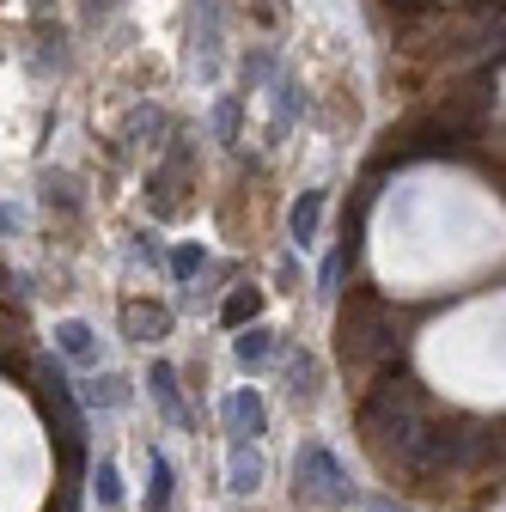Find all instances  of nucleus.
<instances>
[{
	"mask_svg": "<svg viewBox=\"0 0 506 512\" xmlns=\"http://www.w3.org/2000/svg\"><path fill=\"white\" fill-rule=\"evenodd\" d=\"M92 482H98V500H104V506H116V500H122V476H116V464H110V458L98 464V476H92Z\"/></svg>",
	"mask_w": 506,
	"mask_h": 512,
	"instance_id": "ddd939ff",
	"label": "nucleus"
},
{
	"mask_svg": "<svg viewBox=\"0 0 506 512\" xmlns=\"http://www.w3.org/2000/svg\"><path fill=\"white\" fill-rule=\"evenodd\" d=\"M391 354H397V324H391L385 299L354 293L348 311H342V360L348 366H378V360H391Z\"/></svg>",
	"mask_w": 506,
	"mask_h": 512,
	"instance_id": "f257e3e1",
	"label": "nucleus"
},
{
	"mask_svg": "<svg viewBox=\"0 0 506 512\" xmlns=\"http://www.w3.org/2000/svg\"><path fill=\"white\" fill-rule=\"evenodd\" d=\"M257 311H263V293H257V287H238V293L220 305V317H226L232 330H250V324H257Z\"/></svg>",
	"mask_w": 506,
	"mask_h": 512,
	"instance_id": "9d476101",
	"label": "nucleus"
},
{
	"mask_svg": "<svg viewBox=\"0 0 506 512\" xmlns=\"http://www.w3.org/2000/svg\"><path fill=\"white\" fill-rule=\"evenodd\" d=\"M397 13H427V7H439V0H391Z\"/></svg>",
	"mask_w": 506,
	"mask_h": 512,
	"instance_id": "a211bd4d",
	"label": "nucleus"
},
{
	"mask_svg": "<svg viewBox=\"0 0 506 512\" xmlns=\"http://www.w3.org/2000/svg\"><path fill=\"white\" fill-rule=\"evenodd\" d=\"M43 196L61 202V208H80V196H74V183H68V177H43Z\"/></svg>",
	"mask_w": 506,
	"mask_h": 512,
	"instance_id": "4468645a",
	"label": "nucleus"
},
{
	"mask_svg": "<svg viewBox=\"0 0 506 512\" xmlns=\"http://www.w3.org/2000/svg\"><path fill=\"white\" fill-rule=\"evenodd\" d=\"M86 397H92V403H110V409H116V403L129 397V391H122V378H98V384H92Z\"/></svg>",
	"mask_w": 506,
	"mask_h": 512,
	"instance_id": "dca6fc26",
	"label": "nucleus"
},
{
	"mask_svg": "<svg viewBox=\"0 0 506 512\" xmlns=\"http://www.w3.org/2000/svg\"><path fill=\"white\" fill-rule=\"evenodd\" d=\"M226 433H232V445H250L257 433H269V409H263V397H257V391L226 397Z\"/></svg>",
	"mask_w": 506,
	"mask_h": 512,
	"instance_id": "7ed1b4c3",
	"label": "nucleus"
},
{
	"mask_svg": "<svg viewBox=\"0 0 506 512\" xmlns=\"http://www.w3.org/2000/svg\"><path fill=\"white\" fill-rule=\"evenodd\" d=\"M226 476H232V494H257V488H263V458L250 452V445H232Z\"/></svg>",
	"mask_w": 506,
	"mask_h": 512,
	"instance_id": "0eeeda50",
	"label": "nucleus"
},
{
	"mask_svg": "<svg viewBox=\"0 0 506 512\" xmlns=\"http://www.w3.org/2000/svg\"><path fill=\"white\" fill-rule=\"evenodd\" d=\"M55 348L68 354V360H80V366H92V360H98V336H92V324H80V317L55 324Z\"/></svg>",
	"mask_w": 506,
	"mask_h": 512,
	"instance_id": "423d86ee",
	"label": "nucleus"
},
{
	"mask_svg": "<svg viewBox=\"0 0 506 512\" xmlns=\"http://www.w3.org/2000/svg\"><path fill=\"white\" fill-rule=\"evenodd\" d=\"M165 330H171V311L165 305H147V299L122 305V336H129V342H159Z\"/></svg>",
	"mask_w": 506,
	"mask_h": 512,
	"instance_id": "20e7f679",
	"label": "nucleus"
},
{
	"mask_svg": "<svg viewBox=\"0 0 506 512\" xmlns=\"http://www.w3.org/2000/svg\"><path fill=\"white\" fill-rule=\"evenodd\" d=\"M196 269H202V250H196V244H183V250L171 256V275H177V281H189Z\"/></svg>",
	"mask_w": 506,
	"mask_h": 512,
	"instance_id": "2eb2a0df",
	"label": "nucleus"
},
{
	"mask_svg": "<svg viewBox=\"0 0 506 512\" xmlns=\"http://www.w3.org/2000/svg\"><path fill=\"white\" fill-rule=\"evenodd\" d=\"M318 214H324V189H305L299 208H293V238H299V244L318 238Z\"/></svg>",
	"mask_w": 506,
	"mask_h": 512,
	"instance_id": "9b49d317",
	"label": "nucleus"
},
{
	"mask_svg": "<svg viewBox=\"0 0 506 512\" xmlns=\"http://www.w3.org/2000/svg\"><path fill=\"white\" fill-rule=\"evenodd\" d=\"M293 494H299V500H318V506H348V500H354L342 464L324 452V445H305V452L293 458Z\"/></svg>",
	"mask_w": 506,
	"mask_h": 512,
	"instance_id": "f03ea898",
	"label": "nucleus"
},
{
	"mask_svg": "<svg viewBox=\"0 0 506 512\" xmlns=\"http://www.w3.org/2000/svg\"><path fill=\"white\" fill-rule=\"evenodd\" d=\"M287 391H293V403H305L311 391H318V366H311V354H293L287 360Z\"/></svg>",
	"mask_w": 506,
	"mask_h": 512,
	"instance_id": "f8f14e48",
	"label": "nucleus"
},
{
	"mask_svg": "<svg viewBox=\"0 0 506 512\" xmlns=\"http://www.w3.org/2000/svg\"><path fill=\"white\" fill-rule=\"evenodd\" d=\"M147 512H171V458L147 452Z\"/></svg>",
	"mask_w": 506,
	"mask_h": 512,
	"instance_id": "6e6552de",
	"label": "nucleus"
},
{
	"mask_svg": "<svg viewBox=\"0 0 506 512\" xmlns=\"http://www.w3.org/2000/svg\"><path fill=\"white\" fill-rule=\"evenodd\" d=\"M232 354H238V366H269V354H275V330H238V342H232Z\"/></svg>",
	"mask_w": 506,
	"mask_h": 512,
	"instance_id": "1a4fd4ad",
	"label": "nucleus"
},
{
	"mask_svg": "<svg viewBox=\"0 0 506 512\" xmlns=\"http://www.w3.org/2000/svg\"><path fill=\"white\" fill-rule=\"evenodd\" d=\"M147 384H153V403L165 409V421H171V427H189V409H183V397H177V372H171L165 360H153Z\"/></svg>",
	"mask_w": 506,
	"mask_h": 512,
	"instance_id": "39448f33",
	"label": "nucleus"
},
{
	"mask_svg": "<svg viewBox=\"0 0 506 512\" xmlns=\"http://www.w3.org/2000/svg\"><path fill=\"white\" fill-rule=\"evenodd\" d=\"M366 512H415V506H397L391 494H372V500H366Z\"/></svg>",
	"mask_w": 506,
	"mask_h": 512,
	"instance_id": "f3484780",
	"label": "nucleus"
}]
</instances>
